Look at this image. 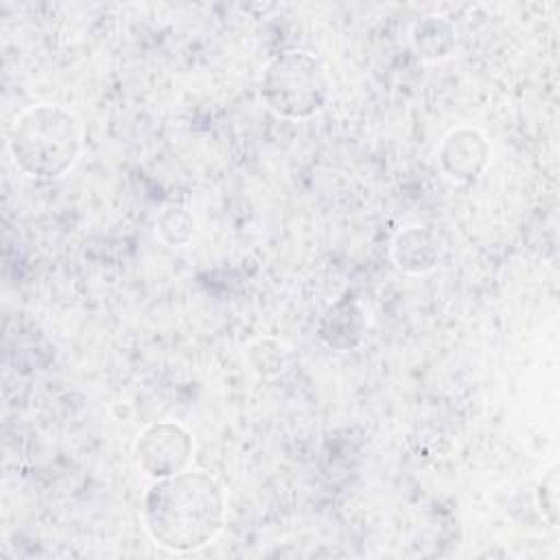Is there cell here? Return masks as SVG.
<instances>
[{"label": "cell", "mask_w": 560, "mask_h": 560, "mask_svg": "<svg viewBox=\"0 0 560 560\" xmlns=\"http://www.w3.org/2000/svg\"><path fill=\"white\" fill-rule=\"evenodd\" d=\"M368 332V315L363 304L346 293L337 298L322 313L317 322V337L332 350L348 352L363 343Z\"/></svg>", "instance_id": "6"}, {"label": "cell", "mask_w": 560, "mask_h": 560, "mask_svg": "<svg viewBox=\"0 0 560 560\" xmlns=\"http://www.w3.org/2000/svg\"><path fill=\"white\" fill-rule=\"evenodd\" d=\"M83 151L81 120L57 103H37L15 116L9 129L13 164L35 179H59Z\"/></svg>", "instance_id": "2"}, {"label": "cell", "mask_w": 560, "mask_h": 560, "mask_svg": "<svg viewBox=\"0 0 560 560\" xmlns=\"http://www.w3.org/2000/svg\"><path fill=\"white\" fill-rule=\"evenodd\" d=\"M195 214L179 203L166 206L155 221V234L162 243L179 247L186 245L195 234Z\"/></svg>", "instance_id": "9"}, {"label": "cell", "mask_w": 560, "mask_h": 560, "mask_svg": "<svg viewBox=\"0 0 560 560\" xmlns=\"http://www.w3.org/2000/svg\"><path fill=\"white\" fill-rule=\"evenodd\" d=\"M195 455V435L179 422L162 420L147 424L133 444L136 466L155 479L186 470Z\"/></svg>", "instance_id": "4"}, {"label": "cell", "mask_w": 560, "mask_h": 560, "mask_svg": "<svg viewBox=\"0 0 560 560\" xmlns=\"http://www.w3.org/2000/svg\"><path fill=\"white\" fill-rule=\"evenodd\" d=\"M287 361H289V352L284 343L278 339L262 337L247 346V363L262 378H273L282 374L287 368Z\"/></svg>", "instance_id": "10"}, {"label": "cell", "mask_w": 560, "mask_h": 560, "mask_svg": "<svg viewBox=\"0 0 560 560\" xmlns=\"http://www.w3.org/2000/svg\"><path fill=\"white\" fill-rule=\"evenodd\" d=\"M392 258L405 273L420 276L438 267L442 258V241L431 225H407L392 241Z\"/></svg>", "instance_id": "7"}, {"label": "cell", "mask_w": 560, "mask_h": 560, "mask_svg": "<svg viewBox=\"0 0 560 560\" xmlns=\"http://www.w3.org/2000/svg\"><path fill=\"white\" fill-rule=\"evenodd\" d=\"M490 142L475 127L451 129L438 147L440 171L457 184H470L483 175L490 164Z\"/></svg>", "instance_id": "5"}, {"label": "cell", "mask_w": 560, "mask_h": 560, "mask_svg": "<svg viewBox=\"0 0 560 560\" xmlns=\"http://www.w3.org/2000/svg\"><path fill=\"white\" fill-rule=\"evenodd\" d=\"M411 46L422 61H442L457 48L455 26L440 15H427L411 26Z\"/></svg>", "instance_id": "8"}, {"label": "cell", "mask_w": 560, "mask_h": 560, "mask_svg": "<svg viewBox=\"0 0 560 560\" xmlns=\"http://www.w3.org/2000/svg\"><path fill=\"white\" fill-rule=\"evenodd\" d=\"M538 494V505L542 516H547L549 525L556 527V512H558V475H556V464H551L545 475H542V483L536 490Z\"/></svg>", "instance_id": "11"}, {"label": "cell", "mask_w": 560, "mask_h": 560, "mask_svg": "<svg viewBox=\"0 0 560 560\" xmlns=\"http://www.w3.org/2000/svg\"><path fill=\"white\" fill-rule=\"evenodd\" d=\"M332 96V79L324 61L306 50L271 57L260 74V98L269 112L289 120L319 114Z\"/></svg>", "instance_id": "3"}, {"label": "cell", "mask_w": 560, "mask_h": 560, "mask_svg": "<svg viewBox=\"0 0 560 560\" xmlns=\"http://www.w3.org/2000/svg\"><path fill=\"white\" fill-rule=\"evenodd\" d=\"M142 523L151 540L173 553L210 545L225 525L228 497L208 470L186 468L155 479L142 497Z\"/></svg>", "instance_id": "1"}]
</instances>
